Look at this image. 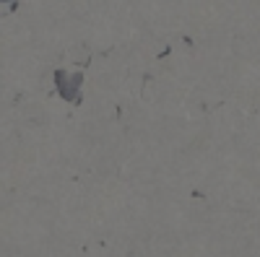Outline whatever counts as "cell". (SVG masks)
Masks as SVG:
<instances>
[{
  "label": "cell",
  "instance_id": "cell-1",
  "mask_svg": "<svg viewBox=\"0 0 260 257\" xmlns=\"http://www.w3.org/2000/svg\"><path fill=\"white\" fill-rule=\"evenodd\" d=\"M0 3H3V0H0Z\"/></svg>",
  "mask_w": 260,
  "mask_h": 257
}]
</instances>
